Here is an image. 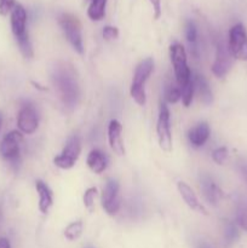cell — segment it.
<instances>
[{
    "label": "cell",
    "mask_w": 247,
    "mask_h": 248,
    "mask_svg": "<svg viewBox=\"0 0 247 248\" xmlns=\"http://www.w3.org/2000/svg\"><path fill=\"white\" fill-rule=\"evenodd\" d=\"M154 68V62L152 58H147V60L142 61L136 67L135 74H133L132 84H131L130 93L135 102L139 106H144L147 102V97H145V90L144 85L148 78L150 77Z\"/></svg>",
    "instance_id": "cell-3"
},
{
    "label": "cell",
    "mask_w": 247,
    "mask_h": 248,
    "mask_svg": "<svg viewBox=\"0 0 247 248\" xmlns=\"http://www.w3.org/2000/svg\"><path fill=\"white\" fill-rule=\"evenodd\" d=\"M15 5H16V0H0V15L6 16L7 14H11Z\"/></svg>",
    "instance_id": "cell-29"
},
{
    "label": "cell",
    "mask_w": 247,
    "mask_h": 248,
    "mask_svg": "<svg viewBox=\"0 0 247 248\" xmlns=\"http://www.w3.org/2000/svg\"><path fill=\"white\" fill-rule=\"evenodd\" d=\"M58 23L64 33L65 38L70 43V45L79 53L84 52V44H82L81 27L77 17L69 14H62L58 17Z\"/></svg>",
    "instance_id": "cell-5"
},
{
    "label": "cell",
    "mask_w": 247,
    "mask_h": 248,
    "mask_svg": "<svg viewBox=\"0 0 247 248\" xmlns=\"http://www.w3.org/2000/svg\"><path fill=\"white\" fill-rule=\"evenodd\" d=\"M227 157H228V149L225 147H220V148H217L216 150H213L212 159L215 160V162H217L218 165L224 164Z\"/></svg>",
    "instance_id": "cell-28"
},
{
    "label": "cell",
    "mask_w": 247,
    "mask_h": 248,
    "mask_svg": "<svg viewBox=\"0 0 247 248\" xmlns=\"http://www.w3.org/2000/svg\"><path fill=\"white\" fill-rule=\"evenodd\" d=\"M193 81H194V86H195V89L198 90L201 101H202L205 104L212 103L213 101L212 91H211L207 80H206L202 75L196 74L195 77H194Z\"/></svg>",
    "instance_id": "cell-19"
},
{
    "label": "cell",
    "mask_w": 247,
    "mask_h": 248,
    "mask_svg": "<svg viewBox=\"0 0 247 248\" xmlns=\"http://www.w3.org/2000/svg\"><path fill=\"white\" fill-rule=\"evenodd\" d=\"M1 124H2V116L1 114H0V128H1Z\"/></svg>",
    "instance_id": "cell-35"
},
{
    "label": "cell",
    "mask_w": 247,
    "mask_h": 248,
    "mask_svg": "<svg viewBox=\"0 0 247 248\" xmlns=\"http://www.w3.org/2000/svg\"><path fill=\"white\" fill-rule=\"evenodd\" d=\"M177 188H178V191H179V194H181L182 198H183L184 202H185L186 205L191 208V210L196 211V212H199V213H202V215H207V211H206V208L203 207L200 202H199L198 196L195 195V193L193 191V189H191L188 184L184 183V182H178V184H177Z\"/></svg>",
    "instance_id": "cell-15"
},
{
    "label": "cell",
    "mask_w": 247,
    "mask_h": 248,
    "mask_svg": "<svg viewBox=\"0 0 247 248\" xmlns=\"http://www.w3.org/2000/svg\"><path fill=\"white\" fill-rule=\"evenodd\" d=\"M108 140L110 148L118 155L125 154V147L123 142V126L118 120H111L108 127Z\"/></svg>",
    "instance_id": "cell-13"
},
{
    "label": "cell",
    "mask_w": 247,
    "mask_h": 248,
    "mask_svg": "<svg viewBox=\"0 0 247 248\" xmlns=\"http://www.w3.org/2000/svg\"><path fill=\"white\" fill-rule=\"evenodd\" d=\"M35 188L39 195V210L43 213H47L52 206V194L50 188L43 181H36Z\"/></svg>",
    "instance_id": "cell-18"
},
{
    "label": "cell",
    "mask_w": 247,
    "mask_h": 248,
    "mask_svg": "<svg viewBox=\"0 0 247 248\" xmlns=\"http://www.w3.org/2000/svg\"><path fill=\"white\" fill-rule=\"evenodd\" d=\"M82 229H84V225H82L81 220H77V222H73L68 225L64 229V236L65 239L69 240V241H74L77 240L82 234Z\"/></svg>",
    "instance_id": "cell-22"
},
{
    "label": "cell",
    "mask_w": 247,
    "mask_h": 248,
    "mask_svg": "<svg viewBox=\"0 0 247 248\" xmlns=\"http://www.w3.org/2000/svg\"><path fill=\"white\" fill-rule=\"evenodd\" d=\"M181 89V93H182V99H183V103L185 107H189L191 104V101H193V94H194V81L191 80L189 84H186L185 86L179 87Z\"/></svg>",
    "instance_id": "cell-26"
},
{
    "label": "cell",
    "mask_w": 247,
    "mask_h": 248,
    "mask_svg": "<svg viewBox=\"0 0 247 248\" xmlns=\"http://www.w3.org/2000/svg\"><path fill=\"white\" fill-rule=\"evenodd\" d=\"M107 165H108L107 155L103 152H101V150H92L89 154V156H87V166L94 173L99 174L104 172V170L107 169Z\"/></svg>",
    "instance_id": "cell-17"
},
{
    "label": "cell",
    "mask_w": 247,
    "mask_h": 248,
    "mask_svg": "<svg viewBox=\"0 0 247 248\" xmlns=\"http://www.w3.org/2000/svg\"><path fill=\"white\" fill-rule=\"evenodd\" d=\"M228 47L232 57L247 61V31L241 23H237L230 29Z\"/></svg>",
    "instance_id": "cell-6"
},
{
    "label": "cell",
    "mask_w": 247,
    "mask_h": 248,
    "mask_svg": "<svg viewBox=\"0 0 247 248\" xmlns=\"http://www.w3.org/2000/svg\"><path fill=\"white\" fill-rule=\"evenodd\" d=\"M240 236L239 228L235 223L232 222H225L224 224V240L227 245H232Z\"/></svg>",
    "instance_id": "cell-24"
},
{
    "label": "cell",
    "mask_w": 247,
    "mask_h": 248,
    "mask_svg": "<svg viewBox=\"0 0 247 248\" xmlns=\"http://www.w3.org/2000/svg\"><path fill=\"white\" fill-rule=\"evenodd\" d=\"M236 222L241 229L247 232V203L246 201L239 200L236 205Z\"/></svg>",
    "instance_id": "cell-23"
},
{
    "label": "cell",
    "mask_w": 247,
    "mask_h": 248,
    "mask_svg": "<svg viewBox=\"0 0 247 248\" xmlns=\"http://www.w3.org/2000/svg\"><path fill=\"white\" fill-rule=\"evenodd\" d=\"M23 142V136L19 131H11L2 138L0 143V154L7 161L15 162L18 161L19 154H21V145Z\"/></svg>",
    "instance_id": "cell-8"
},
{
    "label": "cell",
    "mask_w": 247,
    "mask_h": 248,
    "mask_svg": "<svg viewBox=\"0 0 247 248\" xmlns=\"http://www.w3.org/2000/svg\"><path fill=\"white\" fill-rule=\"evenodd\" d=\"M239 171H240V173H241L242 178H244L247 183V161H240L239 162Z\"/></svg>",
    "instance_id": "cell-32"
},
{
    "label": "cell",
    "mask_w": 247,
    "mask_h": 248,
    "mask_svg": "<svg viewBox=\"0 0 247 248\" xmlns=\"http://www.w3.org/2000/svg\"><path fill=\"white\" fill-rule=\"evenodd\" d=\"M198 248H212V247H211L208 244H206V242H200V244L198 245Z\"/></svg>",
    "instance_id": "cell-34"
},
{
    "label": "cell",
    "mask_w": 247,
    "mask_h": 248,
    "mask_svg": "<svg viewBox=\"0 0 247 248\" xmlns=\"http://www.w3.org/2000/svg\"><path fill=\"white\" fill-rule=\"evenodd\" d=\"M102 206L108 215L114 216L120 210V195L119 183L114 179H109L102 194Z\"/></svg>",
    "instance_id": "cell-12"
},
{
    "label": "cell",
    "mask_w": 247,
    "mask_h": 248,
    "mask_svg": "<svg viewBox=\"0 0 247 248\" xmlns=\"http://www.w3.org/2000/svg\"><path fill=\"white\" fill-rule=\"evenodd\" d=\"M97 198V189L96 188H89L84 194V205L89 210H91L93 206L94 200Z\"/></svg>",
    "instance_id": "cell-27"
},
{
    "label": "cell",
    "mask_w": 247,
    "mask_h": 248,
    "mask_svg": "<svg viewBox=\"0 0 247 248\" xmlns=\"http://www.w3.org/2000/svg\"><path fill=\"white\" fill-rule=\"evenodd\" d=\"M52 80L64 106L74 108L79 98V86L72 67L65 63H58L53 67Z\"/></svg>",
    "instance_id": "cell-1"
},
{
    "label": "cell",
    "mask_w": 247,
    "mask_h": 248,
    "mask_svg": "<svg viewBox=\"0 0 247 248\" xmlns=\"http://www.w3.org/2000/svg\"><path fill=\"white\" fill-rule=\"evenodd\" d=\"M38 114H36L35 107L31 103L22 106L17 116V126L19 128V132L31 135L38 128Z\"/></svg>",
    "instance_id": "cell-11"
},
{
    "label": "cell",
    "mask_w": 247,
    "mask_h": 248,
    "mask_svg": "<svg viewBox=\"0 0 247 248\" xmlns=\"http://www.w3.org/2000/svg\"><path fill=\"white\" fill-rule=\"evenodd\" d=\"M80 153H81V142H80V138L77 136H73L68 140V143L65 144V148L61 153V155H58V156H56L53 159V162L60 169L69 170L77 161V159L80 156Z\"/></svg>",
    "instance_id": "cell-7"
},
{
    "label": "cell",
    "mask_w": 247,
    "mask_h": 248,
    "mask_svg": "<svg viewBox=\"0 0 247 248\" xmlns=\"http://www.w3.org/2000/svg\"><path fill=\"white\" fill-rule=\"evenodd\" d=\"M0 248H11L9 240L5 237H0Z\"/></svg>",
    "instance_id": "cell-33"
},
{
    "label": "cell",
    "mask_w": 247,
    "mask_h": 248,
    "mask_svg": "<svg viewBox=\"0 0 247 248\" xmlns=\"http://www.w3.org/2000/svg\"><path fill=\"white\" fill-rule=\"evenodd\" d=\"M165 97H166V101L169 103H176L182 98L181 89L172 84L167 85L166 89H165Z\"/></svg>",
    "instance_id": "cell-25"
},
{
    "label": "cell",
    "mask_w": 247,
    "mask_h": 248,
    "mask_svg": "<svg viewBox=\"0 0 247 248\" xmlns=\"http://www.w3.org/2000/svg\"><path fill=\"white\" fill-rule=\"evenodd\" d=\"M170 57H171L172 65H173L177 84L179 87L185 86L193 80V78H191V72L188 67L186 52L183 46L177 43L172 44L170 46Z\"/></svg>",
    "instance_id": "cell-4"
},
{
    "label": "cell",
    "mask_w": 247,
    "mask_h": 248,
    "mask_svg": "<svg viewBox=\"0 0 247 248\" xmlns=\"http://www.w3.org/2000/svg\"><path fill=\"white\" fill-rule=\"evenodd\" d=\"M201 182V189H202L203 196H205L206 200L208 201L212 205H217L220 201V199L223 198L222 189L217 186L215 181L211 178L207 174H203L200 178Z\"/></svg>",
    "instance_id": "cell-14"
},
{
    "label": "cell",
    "mask_w": 247,
    "mask_h": 248,
    "mask_svg": "<svg viewBox=\"0 0 247 248\" xmlns=\"http://www.w3.org/2000/svg\"><path fill=\"white\" fill-rule=\"evenodd\" d=\"M107 0H91L90 6L87 9V16L92 21H101L106 15Z\"/></svg>",
    "instance_id": "cell-20"
},
{
    "label": "cell",
    "mask_w": 247,
    "mask_h": 248,
    "mask_svg": "<svg viewBox=\"0 0 247 248\" xmlns=\"http://www.w3.org/2000/svg\"><path fill=\"white\" fill-rule=\"evenodd\" d=\"M157 140L160 148L164 152L170 153L172 150V135L171 125H170V110L165 103H161L159 111V119L156 125Z\"/></svg>",
    "instance_id": "cell-9"
},
{
    "label": "cell",
    "mask_w": 247,
    "mask_h": 248,
    "mask_svg": "<svg viewBox=\"0 0 247 248\" xmlns=\"http://www.w3.org/2000/svg\"><path fill=\"white\" fill-rule=\"evenodd\" d=\"M232 55L230 53L228 44L223 40H219L217 44V52L216 60L212 65V73L217 78H223L228 74L232 65Z\"/></svg>",
    "instance_id": "cell-10"
},
{
    "label": "cell",
    "mask_w": 247,
    "mask_h": 248,
    "mask_svg": "<svg viewBox=\"0 0 247 248\" xmlns=\"http://www.w3.org/2000/svg\"><path fill=\"white\" fill-rule=\"evenodd\" d=\"M103 38L106 40H114L119 36V29L116 27H111V26H107L103 28Z\"/></svg>",
    "instance_id": "cell-30"
},
{
    "label": "cell",
    "mask_w": 247,
    "mask_h": 248,
    "mask_svg": "<svg viewBox=\"0 0 247 248\" xmlns=\"http://www.w3.org/2000/svg\"><path fill=\"white\" fill-rule=\"evenodd\" d=\"M11 31L18 43L22 55L31 58L33 56V48L27 31V12L21 4L15 5L11 11Z\"/></svg>",
    "instance_id": "cell-2"
},
{
    "label": "cell",
    "mask_w": 247,
    "mask_h": 248,
    "mask_svg": "<svg viewBox=\"0 0 247 248\" xmlns=\"http://www.w3.org/2000/svg\"><path fill=\"white\" fill-rule=\"evenodd\" d=\"M185 36L188 43L190 44V51L193 52L194 56L199 55V47H198V28H196L195 23L191 21L186 22L185 24Z\"/></svg>",
    "instance_id": "cell-21"
},
{
    "label": "cell",
    "mask_w": 247,
    "mask_h": 248,
    "mask_svg": "<svg viewBox=\"0 0 247 248\" xmlns=\"http://www.w3.org/2000/svg\"><path fill=\"white\" fill-rule=\"evenodd\" d=\"M152 4L153 10H154V17L155 19L160 18L161 16V0H149Z\"/></svg>",
    "instance_id": "cell-31"
},
{
    "label": "cell",
    "mask_w": 247,
    "mask_h": 248,
    "mask_svg": "<svg viewBox=\"0 0 247 248\" xmlns=\"http://www.w3.org/2000/svg\"><path fill=\"white\" fill-rule=\"evenodd\" d=\"M210 137V126L206 123H200L188 132L189 142L193 147L200 148L207 142Z\"/></svg>",
    "instance_id": "cell-16"
}]
</instances>
